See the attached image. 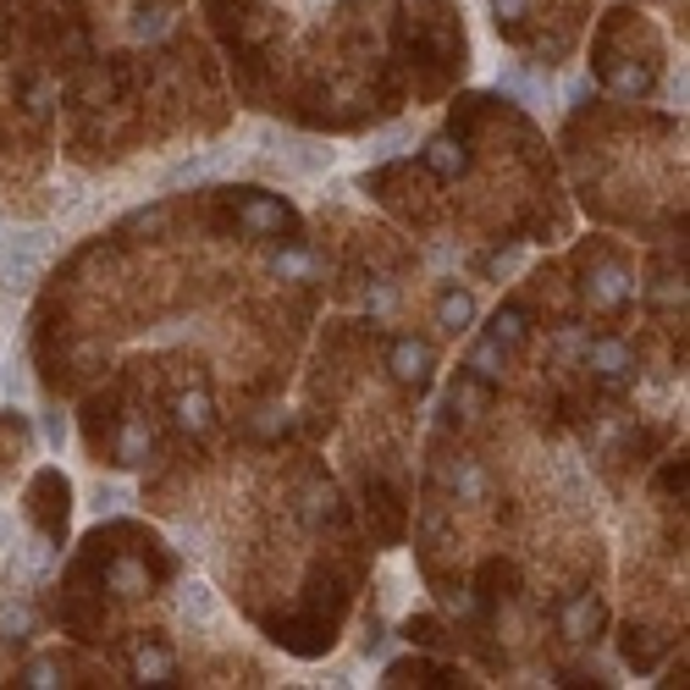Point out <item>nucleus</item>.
Listing matches in <instances>:
<instances>
[{
	"label": "nucleus",
	"mask_w": 690,
	"mask_h": 690,
	"mask_svg": "<svg viewBox=\"0 0 690 690\" xmlns=\"http://www.w3.org/2000/svg\"><path fill=\"white\" fill-rule=\"evenodd\" d=\"M585 371H591L597 382H608V387H624V382L635 376V354H630L624 337H591V343H585Z\"/></svg>",
	"instance_id": "obj_8"
},
{
	"label": "nucleus",
	"mask_w": 690,
	"mask_h": 690,
	"mask_svg": "<svg viewBox=\"0 0 690 690\" xmlns=\"http://www.w3.org/2000/svg\"><path fill=\"white\" fill-rule=\"evenodd\" d=\"M658 486H663V497H680V503H686V459H674V464L663 470Z\"/></svg>",
	"instance_id": "obj_25"
},
{
	"label": "nucleus",
	"mask_w": 690,
	"mask_h": 690,
	"mask_svg": "<svg viewBox=\"0 0 690 690\" xmlns=\"http://www.w3.org/2000/svg\"><path fill=\"white\" fill-rule=\"evenodd\" d=\"M558 630H563L569 641H597V630H602V602H597L591 591L569 597V602L558 608Z\"/></svg>",
	"instance_id": "obj_9"
},
{
	"label": "nucleus",
	"mask_w": 690,
	"mask_h": 690,
	"mask_svg": "<svg viewBox=\"0 0 690 690\" xmlns=\"http://www.w3.org/2000/svg\"><path fill=\"white\" fill-rule=\"evenodd\" d=\"M580 298L597 309V315H619L630 298H635V276L624 272V260L613 249H602L597 260L585 255V282H580Z\"/></svg>",
	"instance_id": "obj_2"
},
{
	"label": "nucleus",
	"mask_w": 690,
	"mask_h": 690,
	"mask_svg": "<svg viewBox=\"0 0 690 690\" xmlns=\"http://www.w3.org/2000/svg\"><path fill=\"white\" fill-rule=\"evenodd\" d=\"M470 321H475V298H470L464 287H447V293L436 298V326H442V332H470Z\"/></svg>",
	"instance_id": "obj_14"
},
{
	"label": "nucleus",
	"mask_w": 690,
	"mask_h": 690,
	"mask_svg": "<svg viewBox=\"0 0 690 690\" xmlns=\"http://www.w3.org/2000/svg\"><path fill=\"white\" fill-rule=\"evenodd\" d=\"M160 28H166V6H160V0H149V6H138V17H134V33H138V39H144V33L155 39Z\"/></svg>",
	"instance_id": "obj_24"
},
{
	"label": "nucleus",
	"mask_w": 690,
	"mask_h": 690,
	"mask_svg": "<svg viewBox=\"0 0 690 690\" xmlns=\"http://www.w3.org/2000/svg\"><path fill=\"white\" fill-rule=\"evenodd\" d=\"M128 663H134L138 686H177V652H171L160 635H134Z\"/></svg>",
	"instance_id": "obj_7"
},
{
	"label": "nucleus",
	"mask_w": 690,
	"mask_h": 690,
	"mask_svg": "<svg viewBox=\"0 0 690 690\" xmlns=\"http://www.w3.org/2000/svg\"><path fill=\"white\" fill-rule=\"evenodd\" d=\"M503 365H509V354H503L492 337H481V343L470 348V359H464V371H470L475 382H486V387H497V382H503Z\"/></svg>",
	"instance_id": "obj_15"
},
{
	"label": "nucleus",
	"mask_w": 690,
	"mask_h": 690,
	"mask_svg": "<svg viewBox=\"0 0 690 690\" xmlns=\"http://www.w3.org/2000/svg\"><path fill=\"white\" fill-rule=\"evenodd\" d=\"M28 447V420L22 414H0V470H17Z\"/></svg>",
	"instance_id": "obj_18"
},
{
	"label": "nucleus",
	"mask_w": 690,
	"mask_h": 690,
	"mask_svg": "<svg viewBox=\"0 0 690 690\" xmlns=\"http://www.w3.org/2000/svg\"><path fill=\"white\" fill-rule=\"evenodd\" d=\"M67 503H72V486L61 470H39L33 486H28V520L39 525L45 542H61L67 536Z\"/></svg>",
	"instance_id": "obj_4"
},
{
	"label": "nucleus",
	"mask_w": 690,
	"mask_h": 690,
	"mask_svg": "<svg viewBox=\"0 0 690 690\" xmlns=\"http://www.w3.org/2000/svg\"><path fill=\"white\" fill-rule=\"evenodd\" d=\"M425 166H431L436 177H459V171L470 166V149H464L459 138H431V144H425Z\"/></svg>",
	"instance_id": "obj_16"
},
{
	"label": "nucleus",
	"mask_w": 690,
	"mask_h": 690,
	"mask_svg": "<svg viewBox=\"0 0 690 690\" xmlns=\"http://www.w3.org/2000/svg\"><path fill=\"white\" fill-rule=\"evenodd\" d=\"M404 635H410L414 647H442V641H447V624L425 613V619H410V624H404Z\"/></svg>",
	"instance_id": "obj_22"
},
{
	"label": "nucleus",
	"mask_w": 690,
	"mask_h": 690,
	"mask_svg": "<svg viewBox=\"0 0 690 690\" xmlns=\"http://www.w3.org/2000/svg\"><path fill=\"white\" fill-rule=\"evenodd\" d=\"M166 221H171V205H155V210H138L122 221V233L128 238H149V233H166Z\"/></svg>",
	"instance_id": "obj_20"
},
{
	"label": "nucleus",
	"mask_w": 690,
	"mask_h": 690,
	"mask_svg": "<svg viewBox=\"0 0 690 690\" xmlns=\"http://www.w3.org/2000/svg\"><path fill=\"white\" fill-rule=\"evenodd\" d=\"M459 680H464L459 669H442L431 658H404V663H387L382 686H459Z\"/></svg>",
	"instance_id": "obj_11"
},
{
	"label": "nucleus",
	"mask_w": 690,
	"mask_h": 690,
	"mask_svg": "<svg viewBox=\"0 0 690 690\" xmlns=\"http://www.w3.org/2000/svg\"><path fill=\"white\" fill-rule=\"evenodd\" d=\"M171 414H177V425H183V431H194V436L216 431V404H210V393H205V387H188V393H177Z\"/></svg>",
	"instance_id": "obj_12"
},
{
	"label": "nucleus",
	"mask_w": 690,
	"mask_h": 690,
	"mask_svg": "<svg viewBox=\"0 0 690 690\" xmlns=\"http://www.w3.org/2000/svg\"><path fill=\"white\" fill-rule=\"evenodd\" d=\"M387 371H393L398 387L425 393V387H431V371H436V348H431L425 337H393V348H387Z\"/></svg>",
	"instance_id": "obj_5"
},
{
	"label": "nucleus",
	"mask_w": 690,
	"mask_h": 690,
	"mask_svg": "<svg viewBox=\"0 0 690 690\" xmlns=\"http://www.w3.org/2000/svg\"><path fill=\"white\" fill-rule=\"evenodd\" d=\"M205 11L216 17V28H227L233 50H244V56H249V50H260L276 28H282L272 11H266V6H255V0H205Z\"/></svg>",
	"instance_id": "obj_3"
},
{
	"label": "nucleus",
	"mask_w": 690,
	"mask_h": 690,
	"mask_svg": "<svg viewBox=\"0 0 690 690\" xmlns=\"http://www.w3.org/2000/svg\"><path fill=\"white\" fill-rule=\"evenodd\" d=\"M619 652H624V663H630L635 674H652L658 658L669 652V635H658V630H635V624H630V630L619 635Z\"/></svg>",
	"instance_id": "obj_10"
},
{
	"label": "nucleus",
	"mask_w": 690,
	"mask_h": 690,
	"mask_svg": "<svg viewBox=\"0 0 690 690\" xmlns=\"http://www.w3.org/2000/svg\"><path fill=\"white\" fill-rule=\"evenodd\" d=\"M492 11H497V28L509 39H520L525 33V17H531V0H492Z\"/></svg>",
	"instance_id": "obj_21"
},
{
	"label": "nucleus",
	"mask_w": 690,
	"mask_h": 690,
	"mask_svg": "<svg viewBox=\"0 0 690 690\" xmlns=\"http://www.w3.org/2000/svg\"><path fill=\"white\" fill-rule=\"evenodd\" d=\"M227 210H233V227L249 233V238H276V244H298L304 238L298 210L287 199L266 194V188H233L227 194Z\"/></svg>",
	"instance_id": "obj_1"
},
{
	"label": "nucleus",
	"mask_w": 690,
	"mask_h": 690,
	"mask_svg": "<svg viewBox=\"0 0 690 690\" xmlns=\"http://www.w3.org/2000/svg\"><path fill=\"white\" fill-rule=\"evenodd\" d=\"M486 337H492L503 354H520V348L531 343V315H525L520 304H509V309L492 315V332H486Z\"/></svg>",
	"instance_id": "obj_13"
},
{
	"label": "nucleus",
	"mask_w": 690,
	"mask_h": 690,
	"mask_svg": "<svg viewBox=\"0 0 690 690\" xmlns=\"http://www.w3.org/2000/svg\"><path fill=\"white\" fill-rule=\"evenodd\" d=\"M22 686H61V663L56 658H33L22 669Z\"/></svg>",
	"instance_id": "obj_23"
},
{
	"label": "nucleus",
	"mask_w": 690,
	"mask_h": 690,
	"mask_svg": "<svg viewBox=\"0 0 690 690\" xmlns=\"http://www.w3.org/2000/svg\"><path fill=\"white\" fill-rule=\"evenodd\" d=\"M365 514H371V531L382 548H398L404 542V497L387 486V481H365Z\"/></svg>",
	"instance_id": "obj_6"
},
{
	"label": "nucleus",
	"mask_w": 690,
	"mask_h": 690,
	"mask_svg": "<svg viewBox=\"0 0 690 690\" xmlns=\"http://www.w3.org/2000/svg\"><path fill=\"white\" fill-rule=\"evenodd\" d=\"M39 630V613L28 602H0V641H28Z\"/></svg>",
	"instance_id": "obj_19"
},
{
	"label": "nucleus",
	"mask_w": 690,
	"mask_h": 690,
	"mask_svg": "<svg viewBox=\"0 0 690 690\" xmlns=\"http://www.w3.org/2000/svg\"><path fill=\"white\" fill-rule=\"evenodd\" d=\"M304 520H309V525L337 520V486H332L326 475H315V481L304 486Z\"/></svg>",
	"instance_id": "obj_17"
}]
</instances>
